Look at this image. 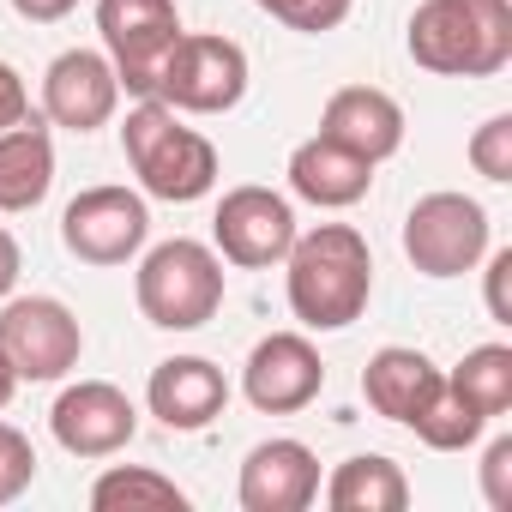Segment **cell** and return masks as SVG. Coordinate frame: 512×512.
<instances>
[{
    "mask_svg": "<svg viewBox=\"0 0 512 512\" xmlns=\"http://www.w3.org/2000/svg\"><path fill=\"white\" fill-rule=\"evenodd\" d=\"M91 506L97 512H139V506H151V512H181L187 506V494L169 482V476H157V470H145V464H115V470H103L97 482H91Z\"/></svg>",
    "mask_w": 512,
    "mask_h": 512,
    "instance_id": "22",
    "label": "cell"
},
{
    "mask_svg": "<svg viewBox=\"0 0 512 512\" xmlns=\"http://www.w3.org/2000/svg\"><path fill=\"white\" fill-rule=\"evenodd\" d=\"M25 115H31V91H25L19 67H7V61H0V133H7V127H19Z\"/></svg>",
    "mask_w": 512,
    "mask_h": 512,
    "instance_id": "29",
    "label": "cell"
},
{
    "mask_svg": "<svg viewBox=\"0 0 512 512\" xmlns=\"http://www.w3.org/2000/svg\"><path fill=\"white\" fill-rule=\"evenodd\" d=\"M320 500V458L302 440H260L241 464L247 512H308Z\"/></svg>",
    "mask_w": 512,
    "mask_h": 512,
    "instance_id": "15",
    "label": "cell"
},
{
    "mask_svg": "<svg viewBox=\"0 0 512 512\" xmlns=\"http://www.w3.org/2000/svg\"><path fill=\"white\" fill-rule=\"evenodd\" d=\"M157 103H169L175 115H223L247 97V49L229 37H175V49L163 55L157 73Z\"/></svg>",
    "mask_w": 512,
    "mask_h": 512,
    "instance_id": "6",
    "label": "cell"
},
{
    "mask_svg": "<svg viewBox=\"0 0 512 512\" xmlns=\"http://www.w3.org/2000/svg\"><path fill=\"white\" fill-rule=\"evenodd\" d=\"M482 260H488V314H494V326H512V302H506V284H512V247L482 253Z\"/></svg>",
    "mask_w": 512,
    "mask_h": 512,
    "instance_id": "28",
    "label": "cell"
},
{
    "mask_svg": "<svg viewBox=\"0 0 512 512\" xmlns=\"http://www.w3.org/2000/svg\"><path fill=\"white\" fill-rule=\"evenodd\" d=\"M470 169L482 181H512V115H488L476 133H470Z\"/></svg>",
    "mask_w": 512,
    "mask_h": 512,
    "instance_id": "25",
    "label": "cell"
},
{
    "mask_svg": "<svg viewBox=\"0 0 512 512\" xmlns=\"http://www.w3.org/2000/svg\"><path fill=\"white\" fill-rule=\"evenodd\" d=\"M145 404H151V416H157L163 428H175V434H199V428H211V422L223 416V404H229V380H223V368L205 362V356H169V362L151 368V380H145Z\"/></svg>",
    "mask_w": 512,
    "mask_h": 512,
    "instance_id": "14",
    "label": "cell"
},
{
    "mask_svg": "<svg viewBox=\"0 0 512 512\" xmlns=\"http://www.w3.org/2000/svg\"><path fill=\"white\" fill-rule=\"evenodd\" d=\"M49 428H55L61 452H73V458H115L121 446H133L139 410H133V398H127L121 386H109V380H79V386H67V392L55 398Z\"/></svg>",
    "mask_w": 512,
    "mask_h": 512,
    "instance_id": "12",
    "label": "cell"
},
{
    "mask_svg": "<svg viewBox=\"0 0 512 512\" xmlns=\"http://www.w3.org/2000/svg\"><path fill=\"white\" fill-rule=\"evenodd\" d=\"M0 356L13 362L19 380L43 386L79 368L85 356V332L79 314L55 296H7L0 302Z\"/></svg>",
    "mask_w": 512,
    "mask_h": 512,
    "instance_id": "7",
    "label": "cell"
},
{
    "mask_svg": "<svg viewBox=\"0 0 512 512\" xmlns=\"http://www.w3.org/2000/svg\"><path fill=\"white\" fill-rule=\"evenodd\" d=\"M284 278H290V314L308 332H344L368 314L374 296V253L368 235L350 223H320L290 241L284 253Z\"/></svg>",
    "mask_w": 512,
    "mask_h": 512,
    "instance_id": "1",
    "label": "cell"
},
{
    "mask_svg": "<svg viewBox=\"0 0 512 512\" xmlns=\"http://www.w3.org/2000/svg\"><path fill=\"white\" fill-rule=\"evenodd\" d=\"M404 253L422 278H464L488 253V211L470 193H422L404 217Z\"/></svg>",
    "mask_w": 512,
    "mask_h": 512,
    "instance_id": "5",
    "label": "cell"
},
{
    "mask_svg": "<svg viewBox=\"0 0 512 512\" xmlns=\"http://www.w3.org/2000/svg\"><path fill=\"white\" fill-rule=\"evenodd\" d=\"M73 7H79V0H13V13L31 19V25H55V19H67Z\"/></svg>",
    "mask_w": 512,
    "mask_h": 512,
    "instance_id": "30",
    "label": "cell"
},
{
    "mask_svg": "<svg viewBox=\"0 0 512 512\" xmlns=\"http://www.w3.org/2000/svg\"><path fill=\"white\" fill-rule=\"evenodd\" d=\"M410 428H416V440H422V446H434V452H464V446H476V440H482L488 416H476V410H470L446 380H440V392L422 404V416H416Z\"/></svg>",
    "mask_w": 512,
    "mask_h": 512,
    "instance_id": "23",
    "label": "cell"
},
{
    "mask_svg": "<svg viewBox=\"0 0 512 512\" xmlns=\"http://www.w3.org/2000/svg\"><path fill=\"white\" fill-rule=\"evenodd\" d=\"M446 386L476 410V416H506L512 410V350L506 344H476L452 374H446Z\"/></svg>",
    "mask_w": 512,
    "mask_h": 512,
    "instance_id": "21",
    "label": "cell"
},
{
    "mask_svg": "<svg viewBox=\"0 0 512 512\" xmlns=\"http://www.w3.org/2000/svg\"><path fill=\"white\" fill-rule=\"evenodd\" d=\"M482 500L494 512H512V434H494L482 452Z\"/></svg>",
    "mask_w": 512,
    "mask_h": 512,
    "instance_id": "27",
    "label": "cell"
},
{
    "mask_svg": "<svg viewBox=\"0 0 512 512\" xmlns=\"http://www.w3.org/2000/svg\"><path fill=\"white\" fill-rule=\"evenodd\" d=\"M133 296H139V314L157 332H199L223 308V260H217V247L187 241V235L157 241L139 260Z\"/></svg>",
    "mask_w": 512,
    "mask_h": 512,
    "instance_id": "4",
    "label": "cell"
},
{
    "mask_svg": "<svg viewBox=\"0 0 512 512\" xmlns=\"http://www.w3.org/2000/svg\"><path fill=\"white\" fill-rule=\"evenodd\" d=\"M115 103H121V79H115L109 55L67 49V55L49 61V73H43V121L49 127L97 133V127L115 121Z\"/></svg>",
    "mask_w": 512,
    "mask_h": 512,
    "instance_id": "13",
    "label": "cell"
},
{
    "mask_svg": "<svg viewBox=\"0 0 512 512\" xmlns=\"http://www.w3.org/2000/svg\"><path fill=\"white\" fill-rule=\"evenodd\" d=\"M326 506L332 512H404L410 506V482L386 452H362L344 458L326 482Z\"/></svg>",
    "mask_w": 512,
    "mask_h": 512,
    "instance_id": "20",
    "label": "cell"
},
{
    "mask_svg": "<svg viewBox=\"0 0 512 512\" xmlns=\"http://www.w3.org/2000/svg\"><path fill=\"white\" fill-rule=\"evenodd\" d=\"M55 187V139L43 115L0 133V211H37Z\"/></svg>",
    "mask_w": 512,
    "mask_h": 512,
    "instance_id": "19",
    "label": "cell"
},
{
    "mask_svg": "<svg viewBox=\"0 0 512 512\" xmlns=\"http://www.w3.org/2000/svg\"><path fill=\"white\" fill-rule=\"evenodd\" d=\"M121 151L139 175V187L151 199H169V205H193L217 187V145L193 127L175 121L169 103L145 97L127 121H121Z\"/></svg>",
    "mask_w": 512,
    "mask_h": 512,
    "instance_id": "3",
    "label": "cell"
},
{
    "mask_svg": "<svg viewBox=\"0 0 512 512\" xmlns=\"http://www.w3.org/2000/svg\"><path fill=\"white\" fill-rule=\"evenodd\" d=\"M13 392H19V374H13V362H7V356H0V410L13 404Z\"/></svg>",
    "mask_w": 512,
    "mask_h": 512,
    "instance_id": "32",
    "label": "cell"
},
{
    "mask_svg": "<svg viewBox=\"0 0 512 512\" xmlns=\"http://www.w3.org/2000/svg\"><path fill=\"white\" fill-rule=\"evenodd\" d=\"M97 31H103V49H109L121 91L151 97L163 55L181 37V13H175V0H97Z\"/></svg>",
    "mask_w": 512,
    "mask_h": 512,
    "instance_id": "8",
    "label": "cell"
},
{
    "mask_svg": "<svg viewBox=\"0 0 512 512\" xmlns=\"http://www.w3.org/2000/svg\"><path fill=\"white\" fill-rule=\"evenodd\" d=\"M320 133H326L332 145L368 157V163H386V157L404 145V109H398V97L380 91V85H344V91L326 97Z\"/></svg>",
    "mask_w": 512,
    "mask_h": 512,
    "instance_id": "16",
    "label": "cell"
},
{
    "mask_svg": "<svg viewBox=\"0 0 512 512\" xmlns=\"http://www.w3.org/2000/svg\"><path fill=\"white\" fill-rule=\"evenodd\" d=\"M296 211L284 193L272 187H229L217 199V217H211V241H217V260L229 266H247V272H266V266H284V253L296 241Z\"/></svg>",
    "mask_w": 512,
    "mask_h": 512,
    "instance_id": "9",
    "label": "cell"
},
{
    "mask_svg": "<svg viewBox=\"0 0 512 512\" xmlns=\"http://www.w3.org/2000/svg\"><path fill=\"white\" fill-rule=\"evenodd\" d=\"M19 272H25V260H19V241H13V229H0V302L13 296Z\"/></svg>",
    "mask_w": 512,
    "mask_h": 512,
    "instance_id": "31",
    "label": "cell"
},
{
    "mask_svg": "<svg viewBox=\"0 0 512 512\" xmlns=\"http://www.w3.org/2000/svg\"><path fill=\"white\" fill-rule=\"evenodd\" d=\"M320 386H326V362L302 332L260 338L253 356H247V368H241V392L260 416H296V410H308L320 398Z\"/></svg>",
    "mask_w": 512,
    "mask_h": 512,
    "instance_id": "11",
    "label": "cell"
},
{
    "mask_svg": "<svg viewBox=\"0 0 512 512\" xmlns=\"http://www.w3.org/2000/svg\"><path fill=\"white\" fill-rule=\"evenodd\" d=\"M290 187H296V199H308L320 211H344V205L368 199L374 163L356 157V151H344V145H332L326 133H314V139H302L290 151Z\"/></svg>",
    "mask_w": 512,
    "mask_h": 512,
    "instance_id": "17",
    "label": "cell"
},
{
    "mask_svg": "<svg viewBox=\"0 0 512 512\" xmlns=\"http://www.w3.org/2000/svg\"><path fill=\"white\" fill-rule=\"evenodd\" d=\"M31 482H37V446L13 422H0V506H13Z\"/></svg>",
    "mask_w": 512,
    "mask_h": 512,
    "instance_id": "26",
    "label": "cell"
},
{
    "mask_svg": "<svg viewBox=\"0 0 512 512\" xmlns=\"http://www.w3.org/2000/svg\"><path fill=\"white\" fill-rule=\"evenodd\" d=\"M253 7L272 13V19L290 25V31H302V37H320V31H338V25L350 19L356 0H253Z\"/></svg>",
    "mask_w": 512,
    "mask_h": 512,
    "instance_id": "24",
    "label": "cell"
},
{
    "mask_svg": "<svg viewBox=\"0 0 512 512\" xmlns=\"http://www.w3.org/2000/svg\"><path fill=\"white\" fill-rule=\"evenodd\" d=\"M151 235V211L127 187H85L61 211V241L85 266H127Z\"/></svg>",
    "mask_w": 512,
    "mask_h": 512,
    "instance_id": "10",
    "label": "cell"
},
{
    "mask_svg": "<svg viewBox=\"0 0 512 512\" xmlns=\"http://www.w3.org/2000/svg\"><path fill=\"white\" fill-rule=\"evenodd\" d=\"M440 380H446V374H440L422 350H410V344H386V350H374L368 368H362V398H368L374 416L410 428V422L422 416V404L440 392Z\"/></svg>",
    "mask_w": 512,
    "mask_h": 512,
    "instance_id": "18",
    "label": "cell"
},
{
    "mask_svg": "<svg viewBox=\"0 0 512 512\" xmlns=\"http://www.w3.org/2000/svg\"><path fill=\"white\" fill-rule=\"evenodd\" d=\"M404 43L422 73L494 79L512 61V0H422Z\"/></svg>",
    "mask_w": 512,
    "mask_h": 512,
    "instance_id": "2",
    "label": "cell"
}]
</instances>
